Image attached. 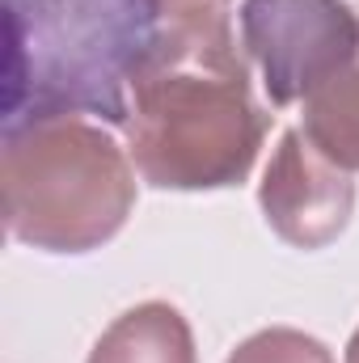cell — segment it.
<instances>
[{
  "label": "cell",
  "mask_w": 359,
  "mask_h": 363,
  "mask_svg": "<svg viewBox=\"0 0 359 363\" xmlns=\"http://www.w3.org/2000/svg\"><path fill=\"white\" fill-rule=\"evenodd\" d=\"M123 131L148 186L220 190L245 182L267 140V114L254 101L228 13L165 21L131 81Z\"/></svg>",
  "instance_id": "6da1fadb"
},
{
  "label": "cell",
  "mask_w": 359,
  "mask_h": 363,
  "mask_svg": "<svg viewBox=\"0 0 359 363\" xmlns=\"http://www.w3.org/2000/svg\"><path fill=\"white\" fill-rule=\"evenodd\" d=\"M4 127L81 114L123 127L165 13L157 0H4Z\"/></svg>",
  "instance_id": "7a4b0ae2"
},
{
  "label": "cell",
  "mask_w": 359,
  "mask_h": 363,
  "mask_svg": "<svg viewBox=\"0 0 359 363\" xmlns=\"http://www.w3.org/2000/svg\"><path fill=\"white\" fill-rule=\"evenodd\" d=\"M0 203L13 241L47 254L106 245L136 207V161L85 118L4 127Z\"/></svg>",
  "instance_id": "3957f363"
},
{
  "label": "cell",
  "mask_w": 359,
  "mask_h": 363,
  "mask_svg": "<svg viewBox=\"0 0 359 363\" xmlns=\"http://www.w3.org/2000/svg\"><path fill=\"white\" fill-rule=\"evenodd\" d=\"M241 43L270 106H296L359 60V13L347 0H241Z\"/></svg>",
  "instance_id": "277c9868"
},
{
  "label": "cell",
  "mask_w": 359,
  "mask_h": 363,
  "mask_svg": "<svg viewBox=\"0 0 359 363\" xmlns=\"http://www.w3.org/2000/svg\"><path fill=\"white\" fill-rule=\"evenodd\" d=\"M258 199L275 237L296 250H321L347 228L355 211V182L321 157L304 131H287L263 174Z\"/></svg>",
  "instance_id": "5b68a950"
},
{
  "label": "cell",
  "mask_w": 359,
  "mask_h": 363,
  "mask_svg": "<svg viewBox=\"0 0 359 363\" xmlns=\"http://www.w3.org/2000/svg\"><path fill=\"white\" fill-rule=\"evenodd\" d=\"M89 363H194V334L174 304L148 300L97 338Z\"/></svg>",
  "instance_id": "8992f818"
},
{
  "label": "cell",
  "mask_w": 359,
  "mask_h": 363,
  "mask_svg": "<svg viewBox=\"0 0 359 363\" xmlns=\"http://www.w3.org/2000/svg\"><path fill=\"white\" fill-rule=\"evenodd\" d=\"M300 131L338 169H347V174L359 169V60L304 101Z\"/></svg>",
  "instance_id": "52a82bcc"
},
{
  "label": "cell",
  "mask_w": 359,
  "mask_h": 363,
  "mask_svg": "<svg viewBox=\"0 0 359 363\" xmlns=\"http://www.w3.org/2000/svg\"><path fill=\"white\" fill-rule=\"evenodd\" d=\"M228 363H334V355H330L326 342H317L313 334L275 325V330H263V334L245 338V342L228 355Z\"/></svg>",
  "instance_id": "ba28073f"
},
{
  "label": "cell",
  "mask_w": 359,
  "mask_h": 363,
  "mask_svg": "<svg viewBox=\"0 0 359 363\" xmlns=\"http://www.w3.org/2000/svg\"><path fill=\"white\" fill-rule=\"evenodd\" d=\"M165 21H186V17H216L228 13V0H157Z\"/></svg>",
  "instance_id": "9c48e42d"
},
{
  "label": "cell",
  "mask_w": 359,
  "mask_h": 363,
  "mask_svg": "<svg viewBox=\"0 0 359 363\" xmlns=\"http://www.w3.org/2000/svg\"><path fill=\"white\" fill-rule=\"evenodd\" d=\"M347 363H359V330L351 334V342H347Z\"/></svg>",
  "instance_id": "30bf717a"
}]
</instances>
